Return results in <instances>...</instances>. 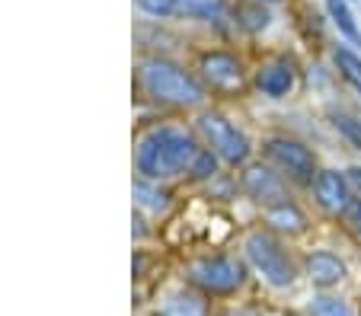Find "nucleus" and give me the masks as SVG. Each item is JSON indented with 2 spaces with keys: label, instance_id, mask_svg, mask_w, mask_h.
Segmentation results:
<instances>
[{
  "label": "nucleus",
  "instance_id": "16",
  "mask_svg": "<svg viewBox=\"0 0 361 316\" xmlns=\"http://www.w3.org/2000/svg\"><path fill=\"white\" fill-rule=\"evenodd\" d=\"M333 64L339 68L342 80L361 93V55L358 51H352L348 45H336L333 49Z\"/></svg>",
  "mask_w": 361,
  "mask_h": 316
},
{
  "label": "nucleus",
  "instance_id": "26",
  "mask_svg": "<svg viewBox=\"0 0 361 316\" xmlns=\"http://www.w3.org/2000/svg\"><path fill=\"white\" fill-rule=\"evenodd\" d=\"M358 316H361V303H358Z\"/></svg>",
  "mask_w": 361,
  "mask_h": 316
},
{
  "label": "nucleus",
  "instance_id": "5",
  "mask_svg": "<svg viewBox=\"0 0 361 316\" xmlns=\"http://www.w3.org/2000/svg\"><path fill=\"white\" fill-rule=\"evenodd\" d=\"M195 128L204 138L208 151H212L218 160H224V163H231V166H240L250 160V151H252L250 138H246L233 122H227L221 112H202Z\"/></svg>",
  "mask_w": 361,
  "mask_h": 316
},
{
  "label": "nucleus",
  "instance_id": "24",
  "mask_svg": "<svg viewBox=\"0 0 361 316\" xmlns=\"http://www.w3.org/2000/svg\"><path fill=\"white\" fill-rule=\"evenodd\" d=\"M214 316H266V313H259V310L237 307V310H221V313H214Z\"/></svg>",
  "mask_w": 361,
  "mask_h": 316
},
{
  "label": "nucleus",
  "instance_id": "13",
  "mask_svg": "<svg viewBox=\"0 0 361 316\" xmlns=\"http://www.w3.org/2000/svg\"><path fill=\"white\" fill-rule=\"evenodd\" d=\"M262 217H266V224L272 230H279V234H288V236H298V234H304V230H307V214L300 211L294 201L266 208V211H262Z\"/></svg>",
  "mask_w": 361,
  "mask_h": 316
},
{
  "label": "nucleus",
  "instance_id": "1",
  "mask_svg": "<svg viewBox=\"0 0 361 316\" xmlns=\"http://www.w3.org/2000/svg\"><path fill=\"white\" fill-rule=\"evenodd\" d=\"M198 153H202V147H198V141L185 128L157 125V128L144 131L137 138L135 166L141 172V179L164 182V179H176L183 172H189Z\"/></svg>",
  "mask_w": 361,
  "mask_h": 316
},
{
  "label": "nucleus",
  "instance_id": "7",
  "mask_svg": "<svg viewBox=\"0 0 361 316\" xmlns=\"http://www.w3.org/2000/svg\"><path fill=\"white\" fill-rule=\"evenodd\" d=\"M137 7L157 20H224V0H137Z\"/></svg>",
  "mask_w": 361,
  "mask_h": 316
},
{
  "label": "nucleus",
  "instance_id": "23",
  "mask_svg": "<svg viewBox=\"0 0 361 316\" xmlns=\"http://www.w3.org/2000/svg\"><path fill=\"white\" fill-rule=\"evenodd\" d=\"M345 179H348V186H352V192H358V198H361V166H352L345 172Z\"/></svg>",
  "mask_w": 361,
  "mask_h": 316
},
{
  "label": "nucleus",
  "instance_id": "19",
  "mask_svg": "<svg viewBox=\"0 0 361 316\" xmlns=\"http://www.w3.org/2000/svg\"><path fill=\"white\" fill-rule=\"evenodd\" d=\"M329 118H333L336 131H339L342 138H345L352 147H358V151H361V118L348 115V112H342V109H333V112H329Z\"/></svg>",
  "mask_w": 361,
  "mask_h": 316
},
{
  "label": "nucleus",
  "instance_id": "11",
  "mask_svg": "<svg viewBox=\"0 0 361 316\" xmlns=\"http://www.w3.org/2000/svg\"><path fill=\"white\" fill-rule=\"evenodd\" d=\"M304 272L310 278V284H317L323 291L336 288V284H342L348 278V265L336 253H329V249H314L304 259Z\"/></svg>",
  "mask_w": 361,
  "mask_h": 316
},
{
  "label": "nucleus",
  "instance_id": "25",
  "mask_svg": "<svg viewBox=\"0 0 361 316\" xmlns=\"http://www.w3.org/2000/svg\"><path fill=\"white\" fill-rule=\"evenodd\" d=\"M266 4H279V0H266Z\"/></svg>",
  "mask_w": 361,
  "mask_h": 316
},
{
  "label": "nucleus",
  "instance_id": "6",
  "mask_svg": "<svg viewBox=\"0 0 361 316\" xmlns=\"http://www.w3.org/2000/svg\"><path fill=\"white\" fill-rule=\"evenodd\" d=\"M262 151H266V157L281 170V176L294 179V182H300V186H314L317 172H320L317 170V157L307 151L300 141L269 138L266 144H262Z\"/></svg>",
  "mask_w": 361,
  "mask_h": 316
},
{
  "label": "nucleus",
  "instance_id": "20",
  "mask_svg": "<svg viewBox=\"0 0 361 316\" xmlns=\"http://www.w3.org/2000/svg\"><path fill=\"white\" fill-rule=\"evenodd\" d=\"M214 172H218V157H214L208 147H202V153L195 157V163H192L189 176H192V179H212Z\"/></svg>",
  "mask_w": 361,
  "mask_h": 316
},
{
  "label": "nucleus",
  "instance_id": "17",
  "mask_svg": "<svg viewBox=\"0 0 361 316\" xmlns=\"http://www.w3.org/2000/svg\"><path fill=\"white\" fill-rule=\"evenodd\" d=\"M135 201L141 208H147V211L160 214L170 208V192H164V189H160L157 182H150V179H135Z\"/></svg>",
  "mask_w": 361,
  "mask_h": 316
},
{
  "label": "nucleus",
  "instance_id": "10",
  "mask_svg": "<svg viewBox=\"0 0 361 316\" xmlns=\"http://www.w3.org/2000/svg\"><path fill=\"white\" fill-rule=\"evenodd\" d=\"M314 195H317V205L329 214H345L348 205H352V186L348 179L336 170H320L314 179Z\"/></svg>",
  "mask_w": 361,
  "mask_h": 316
},
{
  "label": "nucleus",
  "instance_id": "3",
  "mask_svg": "<svg viewBox=\"0 0 361 316\" xmlns=\"http://www.w3.org/2000/svg\"><path fill=\"white\" fill-rule=\"evenodd\" d=\"M243 255L269 288L285 291L298 282V265H294L291 253H288L279 236H272L269 230H252V234H246Z\"/></svg>",
  "mask_w": 361,
  "mask_h": 316
},
{
  "label": "nucleus",
  "instance_id": "14",
  "mask_svg": "<svg viewBox=\"0 0 361 316\" xmlns=\"http://www.w3.org/2000/svg\"><path fill=\"white\" fill-rule=\"evenodd\" d=\"M157 316H208V303L192 291H176L157 307Z\"/></svg>",
  "mask_w": 361,
  "mask_h": 316
},
{
  "label": "nucleus",
  "instance_id": "22",
  "mask_svg": "<svg viewBox=\"0 0 361 316\" xmlns=\"http://www.w3.org/2000/svg\"><path fill=\"white\" fill-rule=\"evenodd\" d=\"M345 220H348V227H352L355 234L361 236V198H355L352 205H348V211H345Z\"/></svg>",
  "mask_w": 361,
  "mask_h": 316
},
{
  "label": "nucleus",
  "instance_id": "8",
  "mask_svg": "<svg viewBox=\"0 0 361 316\" xmlns=\"http://www.w3.org/2000/svg\"><path fill=\"white\" fill-rule=\"evenodd\" d=\"M243 192L250 195L256 205L266 211V208H275V205H285V201H291V195H288V186H285V179H281V172L269 170V166L262 163H252L246 166L243 172Z\"/></svg>",
  "mask_w": 361,
  "mask_h": 316
},
{
  "label": "nucleus",
  "instance_id": "12",
  "mask_svg": "<svg viewBox=\"0 0 361 316\" xmlns=\"http://www.w3.org/2000/svg\"><path fill=\"white\" fill-rule=\"evenodd\" d=\"M256 87L266 93V96L272 99H281L291 93L294 87V70L288 61H266L259 64V70H256Z\"/></svg>",
  "mask_w": 361,
  "mask_h": 316
},
{
  "label": "nucleus",
  "instance_id": "21",
  "mask_svg": "<svg viewBox=\"0 0 361 316\" xmlns=\"http://www.w3.org/2000/svg\"><path fill=\"white\" fill-rule=\"evenodd\" d=\"M240 16H246L243 20L246 29H266L269 26V13L262 7H240Z\"/></svg>",
  "mask_w": 361,
  "mask_h": 316
},
{
  "label": "nucleus",
  "instance_id": "2",
  "mask_svg": "<svg viewBox=\"0 0 361 316\" xmlns=\"http://www.w3.org/2000/svg\"><path fill=\"white\" fill-rule=\"evenodd\" d=\"M137 87L144 96L160 106H202L204 87L185 68L166 61V58H144L137 64Z\"/></svg>",
  "mask_w": 361,
  "mask_h": 316
},
{
  "label": "nucleus",
  "instance_id": "15",
  "mask_svg": "<svg viewBox=\"0 0 361 316\" xmlns=\"http://www.w3.org/2000/svg\"><path fill=\"white\" fill-rule=\"evenodd\" d=\"M326 13L333 20V26L339 29V35H345L352 45H361V29H358V20H355L352 7L345 0H326Z\"/></svg>",
  "mask_w": 361,
  "mask_h": 316
},
{
  "label": "nucleus",
  "instance_id": "18",
  "mask_svg": "<svg viewBox=\"0 0 361 316\" xmlns=\"http://www.w3.org/2000/svg\"><path fill=\"white\" fill-rule=\"evenodd\" d=\"M310 316H358V310L345 301V297H336V294H320L310 301L307 307Z\"/></svg>",
  "mask_w": 361,
  "mask_h": 316
},
{
  "label": "nucleus",
  "instance_id": "4",
  "mask_svg": "<svg viewBox=\"0 0 361 316\" xmlns=\"http://www.w3.org/2000/svg\"><path fill=\"white\" fill-rule=\"evenodd\" d=\"M189 282L208 297H231L243 288L246 265L224 253L198 255V259L189 262Z\"/></svg>",
  "mask_w": 361,
  "mask_h": 316
},
{
  "label": "nucleus",
  "instance_id": "9",
  "mask_svg": "<svg viewBox=\"0 0 361 316\" xmlns=\"http://www.w3.org/2000/svg\"><path fill=\"white\" fill-rule=\"evenodd\" d=\"M198 74L208 87L221 93H237L243 87V64L231 51H204L198 58Z\"/></svg>",
  "mask_w": 361,
  "mask_h": 316
}]
</instances>
